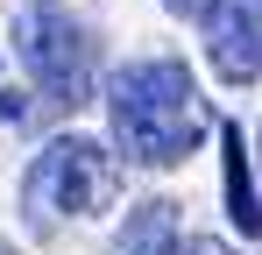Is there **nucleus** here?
Returning <instances> with one entry per match:
<instances>
[{
	"label": "nucleus",
	"instance_id": "nucleus-5",
	"mask_svg": "<svg viewBox=\"0 0 262 255\" xmlns=\"http://www.w3.org/2000/svg\"><path fill=\"white\" fill-rule=\"evenodd\" d=\"M220 149H227V220L241 234H262V199H255V163H248L241 121H220Z\"/></svg>",
	"mask_w": 262,
	"mask_h": 255
},
{
	"label": "nucleus",
	"instance_id": "nucleus-6",
	"mask_svg": "<svg viewBox=\"0 0 262 255\" xmlns=\"http://www.w3.org/2000/svg\"><path fill=\"white\" fill-rule=\"evenodd\" d=\"M184 234H177V206L170 199H149V206L128 213V227H121V241H114V255H170Z\"/></svg>",
	"mask_w": 262,
	"mask_h": 255
},
{
	"label": "nucleus",
	"instance_id": "nucleus-2",
	"mask_svg": "<svg viewBox=\"0 0 262 255\" xmlns=\"http://www.w3.org/2000/svg\"><path fill=\"white\" fill-rule=\"evenodd\" d=\"M128 184V156L99 135H57L43 142V156L21 170V220L50 234L57 220H92L121 199Z\"/></svg>",
	"mask_w": 262,
	"mask_h": 255
},
{
	"label": "nucleus",
	"instance_id": "nucleus-9",
	"mask_svg": "<svg viewBox=\"0 0 262 255\" xmlns=\"http://www.w3.org/2000/svg\"><path fill=\"white\" fill-rule=\"evenodd\" d=\"M255 170H262V135H255Z\"/></svg>",
	"mask_w": 262,
	"mask_h": 255
},
{
	"label": "nucleus",
	"instance_id": "nucleus-4",
	"mask_svg": "<svg viewBox=\"0 0 262 255\" xmlns=\"http://www.w3.org/2000/svg\"><path fill=\"white\" fill-rule=\"evenodd\" d=\"M206 57L227 85L262 78V0H213L206 7Z\"/></svg>",
	"mask_w": 262,
	"mask_h": 255
},
{
	"label": "nucleus",
	"instance_id": "nucleus-1",
	"mask_svg": "<svg viewBox=\"0 0 262 255\" xmlns=\"http://www.w3.org/2000/svg\"><path fill=\"white\" fill-rule=\"evenodd\" d=\"M106 121H114V149L142 170H170L199 149L206 135V99L191 64L177 57H135L106 78Z\"/></svg>",
	"mask_w": 262,
	"mask_h": 255
},
{
	"label": "nucleus",
	"instance_id": "nucleus-3",
	"mask_svg": "<svg viewBox=\"0 0 262 255\" xmlns=\"http://www.w3.org/2000/svg\"><path fill=\"white\" fill-rule=\"evenodd\" d=\"M14 57L50 107H85L99 85V42L64 0H29L14 14Z\"/></svg>",
	"mask_w": 262,
	"mask_h": 255
},
{
	"label": "nucleus",
	"instance_id": "nucleus-8",
	"mask_svg": "<svg viewBox=\"0 0 262 255\" xmlns=\"http://www.w3.org/2000/svg\"><path fill=\"white\" fill-rule=\"evenodd\" d=\"M163 7H170L177 22H206V7H213V0H163Z\"/></svg>",
	"mask_w": 262,
	"mask_h": 255
},
{
	"label": "nucleus",
	"instance_id": "nucleus-7",
	"mask_svg": "<svg viewBox=\"0 0 262 255\" xmlns=\"http://www.w3.org/2000/svg\"><path fill=\"white\" fill-rule=\"evenodd\" d=\"M170 255H234V248H227L220 234H184V241H177Z\"/></svg>",
	"mask_w": 262,
	"mask_h": 255
}]
</instances>
